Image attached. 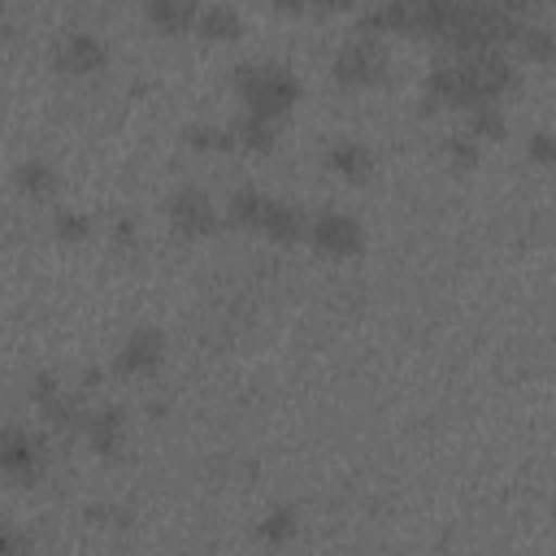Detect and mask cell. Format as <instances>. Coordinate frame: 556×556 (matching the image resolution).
<instances>
[{
	"mask_svg": "<svg viewBox=\"0 0 556 556\" xmlns=\"http://www.w3.org/2000/svg\"><path fill=\"white\" fill-rule=\"evenodd\" d=\"M235 91L243 96V113L278 122L300 100V78L282 61H239L235 65Z\"/></svg>",
	"mask_w": 556,
	"mask_h": 556,
	"instance_id": "1",
	"label": "cell"
},
{
	"mask_svg": "<svg viewBox=\"0 0 556 556\" xmlns=\"http://www.w3.org/2000/svg\"><path fill=\"white\" fill-rule=\"evenodd\" d=\"M460 74H465V87H469V100H500L513 83H517V65L504 56V48H478V52H452Z\"/></svg>",
	"mask_w": 556,
	"mask_h": 556,
	"instance_id": "2",
	"label": "cell"
},
{
	"mask_svg": "<svg viewBox=\"0 0 556 556\" xmlns=\"http://www.w3.org/2000/svg\"><path fill=\"white\" fill-rule=\"evenodd\" d=\"M382 74H387V43L378 35L356 30L352 39L339 43V52H334V78L339 83L365 87V83H378Z\"/></svg>",
	"mask_w": 556,
	"mask_h": 556,
	"instance_id": "3",
	"label": "cell"
},
{
	"mask_svg": "<svg viewBox=\"0 0 556 556\" xmlns=\"http://www.w3.org/2000/svg\"><path fill=\"white\" fill-rule=\"evenodd\" d=\"M48 465V447L26 426H0V473L13 482H35Z\"/></svg>",
	"mask_w": 556,
	"mask_h": 556,
	"instance_id": "4",
	"label": "cell"
},
{
	"mask_svg": "<svg viewBox=\"0 0 556 556\" xmlns=\"http://www.w3.org/2000/svg\"><path fill=\"white\" fill-rule=\"evenodd\" d=\"M308 239L326 256H352L365 243V226L343 208H321V213L308 217Z\"/></svg>",
	"mask_w": 556,
	"mask_h": 556,
	"instance_id": "5",
	"label": "cell"
},
{
	"mask_svg": "<svg viewBox=\"0 0 556 556\" xmlns=\"http://www.w3.org/2000/svg\"><path fill=\"white\" fill-rule=\"evenodd\" d=\"M161 361H165V334L156 326H135L122 339V348L113 356V369L122 378H148V374L161 369Z\"/></svg>",
	"mask_w": 556,
	"mask_h": 556,
	"instance_id": "6",
	"label": "cell"
},
{
	"mask_svg": "<svg viewBox=\"0 0 556 556\" xmlns=\"http://www.w3.org/2000/svg\"><path fill=\"white\" fill-rule=\"evenodd\" d=\"M165 213H169V222H174V230L178 235H208L213 230V222H217V208H213V195L204 191V187H178L169 200H165Z\"/></svg>",
	"mask_w": 556,
	"mask_h": 556,
	"instance_id": "7",
	"label": "cell"
},
{
	"mask_svg": "<svg viewBox=\"0 0 556 556\" xmlns=\"http://www.w3.org/2000/svg\"><path fill=\"white\" fill-rule=\"evenodd\" d=\"M52 56H56V65L70 70V74H91V70H100V65L109 61V48H104V39H100L96 30L74 26V30H61Z\"/></svg>",
	"mask_w": 556,
	"mask_h": 556,
	"instance_id": "8",
	"label": "cell"
},
{
	"mask_svg": "<svg viewBox=\"0 0 556 556\" xmlns=\"http://www.w3.org/2000/svg\"><path fill=\"white\" fill-rule=\"evenodd\" d=\"M87 443L100 452V456H117L126 447V408L122 404H100L87 413V426H83Z\"/></svg>",
	"mask_w": 556,
	"mask_h": 556,
	"instance_id": "9",
	"label": "cell"
},
{
	"mask_svg": "<svg viewBox=\"0 0 556 556\" xmlns=\"http://www.w3.org/2000/svg\"><path fill=\"white\" fill-rule=\"evenodd\" d=\"M261 230L274 239V243H295L308 235V213L295 204V200H274L265 204V217H261Z\"/></svg>",
	"mask_w": 556,
	"mask_h": 556,
	"instance_id": "10",
	"label": "cell"
},
{
	"mask_svg": "<svg viewBox=\"0 0 556 556\" xmlns=\"http://www.w3.org/2000/svg\"><path fill=\"white\" fill-rule=\"evenodd\" d=\"M326 165H330V174H339V178H348V182H361V178H369V169H374V152H369L361 139H330Z\"/></svg>",
	"mask_w": 556,
	"mask_h": 556,
	"instance_id": "11",
	"label": "cell"
},
{
	"mask_svg": "<svg viewBox=\"0 0 556 556\" xmlns=\"http://www.w3.org/2000/svg\"><path fill=\"white\" fill-rule=\"evenodd\" d=\"M265 204H269V195L243 182V187H235V191H230V200H226V217H230L235 226H248V230H261V217H265Z\"/></svg>",
	"mask_w": 556,
	"mask_h": 556,
	"instance_id": "12",
	"label": "cell"
},
{
	"mask_svg": "<svg viewBox=\"0 0 556 556\" xmlns=\"http://www.w3.org/2000/svg\"><path fill=\"white\" fill-rule=\"evenodd\" d=\"M239 26H243V17H239L235 4H204V9H195V30L208 35V39H235Z\"/></svg>",
	"mask_w": 556,
	"mask_h": 556,
	"instance_id": "13",
	"label": "cell"
},
{
	"mask_svg": "<svg viewBox=\"0 0 556 556\" xmlns=\"http://www.w3.org/2000/svg\"><path fill=\"white\" fill-rule=\"evenodd\" d=\"M230 135H235V143H243V148H252V152H269L274 139H278V122L256 117V113H239L235 126H230Z\"/></svg>",
	"mask_w": 556,
	"mask_h": 556,
	"instance_id": "14",
	"label": "cell"
},
{
	"mask_svg": "<svg viewBox=\"0 0 556 556\" xmlns=\"http://www.w3.org/2000/svg\"><path fill=\"white\" fill-rule=\"evenodd\" d=\"M43 417H48V426H52L56 434H83V426H87V408H83L78 395H70V391H61L56 400H48V404H43Z\"/></svg>",
	"mask_w": 556,
	"mask_h": 556,
	"instance_id": "15",
	"label": "cell"
},
{
	"mask_svg": "<svg viewBox=\"0 0 556 556\" xmlns=\"http://www.w3.org/2000/svg\"><path fill=\"white\" fill-rule=\"evenodd\" d=\"M13 182H17L26 195L43 200V195H52V191H56V169H52L43 156H26V161L13 169Z\"/></svg>",
	"mask_w": 556,
	"mask_h": 556,
	"instance_id": "16",
	"label": "cell"
},
{
	"mask_svg": "<svg viewBox=\"0 0 556 556\" xmlns=\"http://www.w3.org/2000/svg\"><path fill=\"white\" fill-rule=\"evenodd\" d=\"M504 109H500V100H478V104H469V130L465 135H473L478 143L482 139H500L504 135Z\"/></svg>",
	"mask_w": 556,
	"mask_h": 556,
	"instance_id": "17",
	"label": "cell"
},
{
	"mask_svg": "<svg viewBox=\"0 0 556 556\" xmlns=\"http://www.w3.org/2000/svg\"><path fill=\"white\" fill-rule=\"evenodd\" d=\"M295 526H300L295 508H291V504H274V508H265V517L256 521V534H261L265 543H287V539L295 534Z\"/></svg>",
	"mask_w": 556,
	"mask_h": 556,
	"instance_id": "18",
	"label": "cell"
},
{
	"mask_svg": "<svg viewBox=\"0 0 556 556\" xmlns=\"http://www.w3.org/2000/svg\"><path fill=\"white\" fill-rule=\"evenodd\" d=\"M148 17L165 30H182V26H195V4L191 0H148Z\"/></svg>",
	"mask_w": 556,
	"mask_h": 556,
	"instance_id": "19",
	"label": "cell"
},
{
	"mask_svg": "<svg viewBox=\"0 0 556 556\" xmlns=\"http://www.w3.org/2000/svg\"><path fill=\"white\" fill-rule=\"evenodd\" d=\"M513 39H517L521 52L534 56V61H547V56L556 52V35H552V26H543V22H521Z\"/></svg>",
	"mask_w": 556,
	"mask_h": 556,
	"instance_id": "20",
	"label": "cell"
},
{
	"mask_svg": "<svg viewBox=\"0 0 556 556\" xmlns=\"http://www.w3.org/2000/svg\"><path fill=\"white\" fill-rule=\"evenodd\" d=\"M182 139H187L191 148H213V152H230V148H235L230 126H208V122L187 126V130H182Z\"/></svg>",
	"mask_w": 556,
	"mask_h": 556,
	"instance_id": "21",
	"label": "cell"
},
{
	"mask_svg": "<svg viewBox=\"0 0 556 556\" xmlns=\"http://www.w3.org/2000/svg\"><path fill=\"white\" fill-rule=\"evenodd\" d=\"M52 230H56V239H65V243H83V239L91 235V217H87L83 208H56V213H52Z\"/></svg>",
	"mask_w": 556,
	"mask_h": 556,
	"instance_id": "22",
	"label": "cell"
},
{
	"mask_svg": "<svg viewBox=\"0 0 556 556\" xmlns=\"http://www.w3.org/2000/svg\"><path fill=\"white\" fill-rule=\"evenodd\" d=\"M443 152H447V161H452L456 169H473V165H478L482 143H478L473 135H465V130H460V135H452V139L443 143Z\"/></svg>",
	"mask_w": 556,
	"mask_h": 556,
	"instance_id": "23",
	"label": "cell"
},
{
	"mask_svg": "<svg viewBox=\"0 0 556 556\" xmlns=\"http://www.w3.org/2000/svg\"><path fill=\"white\" fill-rule=\"evenodd\" d=\"M61 391H65V387H61V378H56V374H52V369H39V374H35V378H30V400H35V404H39V408H43V404H48V400H56V395H61Z\"/></svg>",
	"mask_w": 556,
	"mask_h": 556,
	"instance_id": "24",
	"label": "cell"
},
{
	"mask_svg": "<svg viewBox=\"0 0 556 556\" xmlns=\"http://www.w3.org/2000/svg\"><path fill=\"white\" fill-rule=\"evenodd\" d=\"M0 556H30V539L4 517H0Z\"/></svg>",
	"mask_w": 556,
	"mask_h": 556,
	"instance_id": "25",
	"label": "cell"
},
{
	"mask_svg": "<svg viewBox=\"0 0 556 556\" xmlns=\"http://www.w3.org/2000/svg\"><path fill=\"white\" fill-rule=\"evenodd\" d=\"M526 152H530V161L552 165V161H556V139H552V130H534L530 143H526Z\"/></svg>",
	"mask_w": 556,
	"mask_h": 556,
	"instance_id": "26",
	"label": "cell"
},
{
	"mask_svg": "<svg viewBox=\"0 0 556 556\" xmlns=\"http://www.w3.org/2000/svg\"><path fill=\"white\" fill-rule=\"evenodd\" d=\"M113 239H117V243H130V239H135V222H130V217H117V222H113Z\"/></svg>",
	"mask_w": 556,
	"mask_h": 556,
	"instance_id": "27",
	"label": "cell"
}]
</instances>
